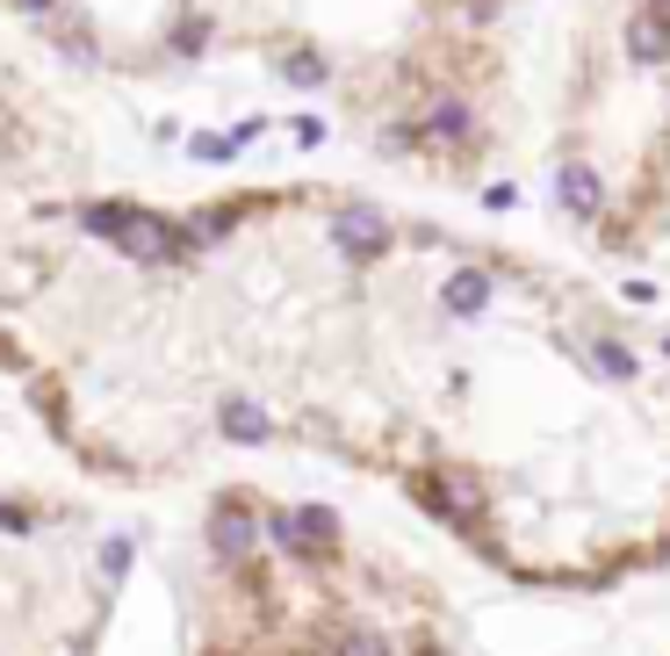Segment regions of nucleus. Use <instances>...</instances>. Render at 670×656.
<instances>
[{"label":"nucleus","instance_id":"nucleus-1","mask_svg":"<svg viewBox=\"0 0 670 656\" xmlns=\"http://www.w3.org/2000/svg\"><path fill=\"white\" fill-rule=\"evenodd\" d=\"M181 656H447L418 585L368 563L332 505L217 491Z\"/></svg>","mask_w":670,"mask_h":656},{"label":"nucleus","instance_id":"nucleus-2","mask_svg":"<svg viewBox=\"0 0 670 656\" xmlns=\"http://www.w3.org/2000/svg\"><path fill=\"white\" fill-rule=\"evenodd\" d=\"M130 541L94 505L0 491V656H102Z\"/></svg>","mask_w":670,"mask_h":656},{"label":"nucleus","instance_id":"nucleus-3","mask_svg":"<svg viewBox=\"0 0 670 656\" xmlns=\"http://www.w3.org/2000/svg\"><path fill=\"white\" fill-rule=\"evenodd\" d=\"M555 203L577 217V225H591L605 209V181H599V166H585V159H563V173H555Z\"/></svg>","mask_w":670,"mask_h":656},{"label":"nucleus","instance_id":"nucleus-4","mask_svg":"<svg viewBox=\"0 0 670 656\" xmlns=\"http://www.w3.org/2000/svg\"><path fill=\"white\" fill-rule=\"evenodd\" d=\"M490 296H498V281L483 275V267H454V275L440 281V311L447 318H483V311H490Z\"/></svg>","mask_w":670,"mask_h":656},{"label":"nucleus","instance_id":"nucleus-5","mask_svg":"<svg viewBox=\"0 0 670 656\" xmlns=\"http://www.w3.org/2000/svg\"><path fill=\"white\" fill-rule=\"evenodd\" d=\"M627 58H635V66H670V22L663 15H649V8H642L635 22H627Z\"/></svg>","mask_w":670,"mask_h":656},{"label":"nucleus","instance_id":"nucleus-6","mask_svg":"<svg viewBox=\"0 0 670 656\" xmlns=\"http://www.w3.org/2000/svg\"><path fill=\"white\" fill-rule=\"evenodd\" d=\"M591 368H599L605 382H635L642 361H635V346L627 339H591Z\"/></svg>","mask_w":670,"mask_h":656},{"label":"nucleus","instance_id":"nucleus-7","mask_svg":"<svg viewBox=\"0 0 670 656\" xmlns=\"http://www.w3.org/2000/svg\"><path fill=\"white\" fill-rule=\"evenodd\" d=\"M649 15H663V22H670V0H649Z\"/></svg>","mask_w":670,"mask_h":656},{"label":"nucleus","instance_id":"nucleus-8","mask_svg":"<svg viewBox=\"0 0 670 656\" xmlns=\"http://www.w3.org/2000/svg\"><path fill=\"white\" fill-rule=\"evenodd\" d=\"M663 354H670V332H663Z\"/></svg>","mask_w":670,"mask_h":656}]
</instances>
